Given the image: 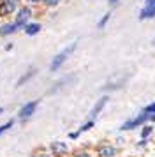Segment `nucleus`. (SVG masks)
Listing matches in <instances>:
<instances>
[{
  "label": "nucleus",
  "instance_id": "1",
  "mask_svg": "<svg viewBox=\"0 0 155 157\" xmlns=\"http://www.w3.org/2000/svg\"><path fill=\"white\" fill-rule=\"evenodd\" d=\"M76 48H78V43H70L67 48H63L60 53H56L55 57L51 58V62H49V71H51V72L60 71V67H62V65L67 62V58L76 51Z\"/></svg>",
  "mask_w": 155,
  "mask_h": 157
},
{
  "label": "nucleus",
  "instance_id": "21",
  "mask_svg": "<svg viewBox=\"0 0 155 157\" xmlns=\"http://www.w3.org/2000/svg\"><path fill=\"white\" fill-rule=\"evenodd\" d=\"M143 111L148 115H155V101L153 102H150V104H146V106L143 108Z\"/></svg>",
  "mask_w": 155,
  "mask_h": 157
},
{
  "label": "nucleus",
  "instance_id": "18",
  "mask_svg": "<svg viewBox=\"0 0 155 157\" xmlns=\"http://www.w3.org/2000/svg\"><path fill=\"white\" fill-rule=\"evenodd\" d=\"M60 2H62V0H41V4L48 9H55L56 6H60Z\"/></svg>",
  "mask_w": 155,
  "mask_h": 157
},
{
  "label": "nucleus",
  "instance_id": "2",
  "mask_svg": "<svg viewBox=\"0 0 155 157\" xmlns=\"http://www.w3.org/2000/svg\"><path fill=\"white\" fill-rule=\"evenodd\" d=\"M32 16H34V11L30 6H20V9L14 13V23H18V27L23 30V27L27 25L28 21H32Z\"/></svg>",
  "mask_w": 155,
  "mask_h": 157
},
{
  "label": "nucleus",
  "instance_id": "4",
  "mask_svg": "<svg viewBox=\"0 0 155 157\" xmlns=\"http://www.w3.org/2000/svg\"><path fill=\"white\" fill-rule=\"evenodd\" d=\"M37 106H39V101H28V102H25V104L18 109V120H20V122L30 120V118H32V115L35 113Z\"/></svg>",
  "mask_w": 155,
  "mask_h": 157
},
{
  "label": "nucleus",
  "instance_id": "14",
  "mask_svg": "<svg viewBox=\"0 0 155 157\" xmlns=\"http://www.w3.org/2000/svg\"><path fill=\"white\" fill-rule=\"evenodd\" d=\"M152 134H153V125H150V124L141 125V140H148Z\"/></svg>",
  "mask_w": 155,
  "mask_h": 157
},
{
  "label": "nucleus",
  "instance_id": "6",
  "mask_svg": "<svg viewBox=\"0 0 155 157\" xmlns=\"http://www.w3.org/2000/svg\"><path fill=\"white\" fill-rule=\"evenodd\" d=\"M153 18H155V0H145L139 14H138V20L145 21V20H153Z\"/></svg>",
  "mask_w": 155,
  "mask_h": 157
},
{
  "label": "nucleus",
  "instance_id": "16",
  "mask_svg": "<svg viewBox=\"0 0 155 157\" xmlns=\"http://www.w3.org/2000/svg\"><path fill=\"white\" fill-rule=\"evenodd\" d=\"M111 16H113V14H111V11H109V13H106V14L97 21V29H99V30L106 29V27H108V23H109V20H111Z\"/></svg>",
  "mask_w": 155,
  "mask_h": 157
},
{
  "label": "nucleus",
  "instance_id": "27",
  "mask_svg": "<svg viewBox=\"0 0 155 157\" xmlns=\"http://www.w3.org/2000/svg\"><path fill=\"white\" fill-rule=\"evenodd\" d=\"M11 50H13V43H9V44L6 46V51H11Z\"/></svg>",
  "mask_w": 155,
  "mask_h": 157
},
{
  "label": "nucleus",
  "instance_id": "22",
  "mask_svg": "<svg viewBox=\"0 0 155 157\" xmlns=\"http://www.w3.org/2000/svg\"><path fill=\"white\" fill-rule=\"evenodd\" d=\"M32 157H53L49 152H46V150H35L34 154H32Z\"/></svg>",
  "mask_w": 155,
  "mask_h": 157
},
{
  "label": "nucleus",
  "instance_id": "3",
  "mask_svg": "<svg viewBox=\"0 0 155 157\" xmlns=\"http://www.w3.org/2000/svg\"><path fill=\"white\" fill-rule=\"evenodd\" d=\"M148 117H150L148 113L141 111L139 115H136V117H132V118H129L127 122H123V124L120 125V131H132V129L141 127V125H145V124L148 122Z\"/></svg>",
  "mask_w": 155,
  "mask_h": 157
},
{
  "label": "nucleus",
  "instance_id": "11",
  "mask_svg": "<svg viewBox=\"0 0 155 157\" xmlns=\"http://www.w3.org/2000/svg\"><path fill=\"white\" fill-rule=\"evenodd\" d=\"M35 74H37V67H28L27 71L23 72V74H21L20 76V79H18V81H16V86H23V85H27L28 81H30V79L34 78Z\"/></svg>",
  "mask_w": 155,
  "mask_h": 157
},
{
  "label": "nucleus",
  "instance_id": "9",
  "mask_svg": "<svg viewBox=\"0 0 155 157\" xmlns=\"http://www.w3.org/2000/svg\"><path fill=\"white\" fill-rule=\"evenodd\" d=\"M118 148L111 143H100L97 147V157H116Z\"/></svg>",
  "mask_w": 155,
  "mask_h": 157
},
{
  "label": "nucleus",
  "instance_id": "28",
  "mask_svg": "<svg viewBox=\"0 0 155 157\" xmlns=\"http://www.w3.org/2000/svg\"><path fill=\"white\" fill-rule=\"evenodd\" d=\"M2 113H4V108H0V115H2Z\"/></svg>",
  "mask_w": 155,
  "mask_h": 157
},
{
  "label": "nucleus",
  "instance_id": "8",
  "mask_svg": "<svg viewBox=\"0 0 155 157\" xmlns=\"http://www.w3.org/2000/svg\"><path fill=\"white\" fill-rule=\"evenodd\" d=\"M108 101H109V95L106 94V95H102L100 99L95 101V104H93V108L90 109V115H88V118L90 120H95L97 118V115H100V111L106 108V104H108Z\"/></svg>",
  "mask_w": 155,
  "mask_h": 157
},
{
  "label": "nucleus",
  "instance_id": "13",
  "mask_svg": "<svg viewBox=\"0 0 155 157\" xmlns=\"http://www.w3.org/2000/svg\"><path fill=\"white\" fill-rule=\"evenodd\" d=\"M123 83H125V79H123V78H122V79H118V81H109V83H106V85L102 86V90H104V92L118 90V88H122V86H123Z\"/></svg>",
  "mask_w": 155,
  "mask_h": 157
},
{
  "label": "nucleus",
  "instance_id": "7",
  "mask_svg": "<svg viewBox=\"0 0 155 157\" xmlns=\"http://www.w3.org/2000/svg\"><path fill=\"white\" fill-rule=\"evenodd\" d=\"M49 154L53 157H65L69 154V147L63 141H51L49 143Z\"/></svg>",
  "mask_w": 155,
  "mask_h": 157
},
{
  "label": "nucleus",
  "instance_id": "24",
  "mask_svg": "<svg viewBox=\"0 0 155 157\" xmlns=\"http://www.w3.org/2000/svg\"><path fill=\"white\" fill-rule=\"evenodd\" d=\"M25 2H27V6H30V7H32V6H39V4H41V0H25Z\"/></svg>",
  "mask_w": 155,
  "mask_h": 157
},
{
  "label": "nucleus",
  "instance_id": "10",
  "mask_svg": "<svg viewBox=\"0 0 155 157\" xmlns=\"http://www.w3.org/2000/svg\"><path fill=\"white\" fill-rule=\"evenodd\" d=\"M18 30H21L18 27V23L14 21H9V23H4V25H0V36L2 37H9V36H14Z\"/></svg>",
  "mask_w": 155,
  "mask_h": 157
},
{
  "label": "nucleus",
  "instance_id": "5",
  "mask_svg": "<svg viewBox=\"0 0 155 157\" xmlns=\"http://www.w3.org/2000/svg\"><path fill=\"white\" fill-rule=\"evenodd\" d=\"M21 6V0H0V16H13Z\"/></svg>",
  "mask_w": 155,
  "mask_h": 157
},
{
  "label": "nucleus",
  "instance_id": "19",
  "mask_svg": "<svg viewBox=\"0 0 155 157\" xmlns=\"http://www.w3.org/2000/svg\"><path fill=\"white\" fill-rule=\"evenodd\" d=\"M13 125H14V120H7V122H4V124H0V136L4 134V132H7Z\"/></svg>",
  "mask_w": 155,
  "mask_h": 157
},
{
  "label": "nucleus",
  "instance_id": "29",
  "mask_svg": "<svg viewBox=\"0 0 155 157\" xmlns=\"http://www.w3.org/2000/svg\"><path fill=\"white\" fill-rule=\"evenodd\" d=\"M152 44H155V37H153V41H152Z\"/></svg>",
  "mask_w": 155,
  "mask_h": 157
},
{
  "label": "nucleus",
  "instance_id": "26",
  "mask_svg": "<svg viewBox=\"0 0 155 157\" xmlns=\"http://www.w3.org/2000/svg\"><path fill=\"white\" fill-rule=\"evenodd\" d=\"M148 120L152 122V125H155V115H150V117H148Z\"/></svg>",
  "mask_w": 155,
  "mask_h": 157
},
{
  "label": "nucleus",
  "instance_id": "25",
  "mask_svg": "<svg viewBox=\"0 0 155 157\" xmlns=\"http://www.w3.org/2000/svg\"><path fill=\"white\" fill-rule=\"evenodd\" d=\"M146 143H148V140H139V141H138V147L143 148V147H146Z\"/></svg>",
  "mask_w": 155,
  "mask_h": 157
},
{
  "label": "nucleus",
  "instance_id": "20",
  "mask_svg": "<svg viewBox=\"0 0 155 157\" xmlns=\"http://www.w3.org/2000/svg\"><path fill=\"white\" fill-rule=\"evenodd\" d=\"M70 157H93V155H92V152H88V150H78Z\"/></svg>",
  "mask_w": 155,
  "mask_h": 157
},
{
  "label": "nucleus",
  "instance_id": "15",
  "mask_svg": "<svg viewBox=\"0 0 155 157\" xmlns=\"http://www.w3.org/2000/svg\"><path fill=\"white\" fill-rule=\"evenodd\" d=\"M93 125H95V120H90V118H88V120L85 122V124H81V125H79V129H78L76 132L79 136L83 134V132H86V131H90L92 127H93Z\"/></svg>",
  "mask_w": 155,
  "mask_h": 157
},
{
  "label": "nucleus",
  "instance_id": "12",
  "mask_svg": "<svg viewBox=\"0 0 155 157\" xmlns=\"http://www.w3.org/2000/svg\"><path fill=\"white\" fill-rule=\"evenodd\" d=\"M41 30H42V25L39 21H28L27 25L23 27V32H25L27 36H37Z\"/></svg>",
  "mask_w": 155,
  "mask_h": 157
},
{
  "label": "nucleus",
  "instance_id": "17",
  "mask_svg": "<svg viewBox=\"0 0 155 157\" xmlns=\"http://www.w3.org/2000/svg\"><path fill=\"white\" fill-rule=\"evenodd\" d=\"M70 79H72V76H67V78H62V79H60V81H56L55 85H53V88L49 90V94H55L56 90H58V88H62V86L65 85L67 81H70Z\"/></svg>",
  "mask_w": 155,
  "mask_h": 157
},
{
  "label": "nucleus",
  "instance_id": "23",
  "mask_svg": "<svg viewBox=\"0 0 155 157\" xmlns=\"http://www.w3.org/2000/svg\"><path fill=\"white\" fill-rule=\"evenodd\" d=\"M108 6H109L111 9L118 7V6H120V0H108Z\"/></svg>",
  "mask_w": 155,
  "mask_h": 157
}]
</instances>
